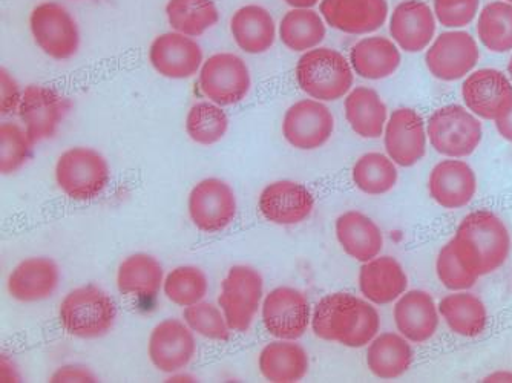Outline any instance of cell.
<instances>
[{
    "label": "cell",
    "mask_w": 512,
    "mask_h": 383,
    "mask_svg": "<svg viewBox=\"0 0 512 383\" xmlns=\"http://www.w3.org/2000/svg\"><path fill=\"white\" fill-rule=\"evenodd\" d=\"M264 296L263 276L250 266H234L221 282L218 305L230 331L246 333L260 310Z\"/></svg>",
    "instance_id": "obj_7"
},
{
    "label": "cell",
    "mask_w": 512,
    "mask_h": 383,
    "mask_svg": "<svg viewBox=\"0 0 512 383\" xmlns=\"http://www.w3.org/2000/svg\"><path fill=\"white\" fill-rule=\"evenodd\" d=\"M428 192L440 207L448 210L462 209L476 197V172L467 161L460 158L440 161L431 169Z\"/></svg>",
    "instance_id": "obj_21"
},
{
    "label": "cell",
    "mask_w": 512,
    "mask_h": 383,
    "mask_svg": "<svg viewBox=\"0 0 512 383\" xmlns=\"http://www.w3.org/2000/svg\"><path fill=\"white\" fill-rule=\"evenodd\" d=\"M427 135L437 154L467 158L479 148L483 129L479 117L465 106L447 105L431 115Z\"/></svg>",
    "instance_id": "obj_6"
},
{
    "label": "cell",
    "mask_w": 512,
    "mask_h": 383,
    "mask_svg": "<svg viewBox=\"0 0 512 383\" xmlns=\"http://www.w3.org/2000/svg\"><path fill=\"white\" fill-rule=\"evenodd\" d=\"M353 184L362 194L381 197L398 183L396 163L381 152H368L356 160L352 169Z\"/></svg>",
    "instance_id": "obj_36"
},
{
    "label": "cell",
    "mask_w": 512,
    "mask_h": 383,
    "mask_svg": "<svg viewBox=\"0 0 512 383\" xmlns=\"http://www.w3.org/2000/svg\"><path fill=\"white\" fill-rule=\"evenodd\" d=\"M258 367L267 382L296 383L309 373V356L295 341L278 339L261 350Z\"/></svg>",
    "instance_id": "obj_29"
},
{
    "label": "cell",
    "mask_w": 512,
    "mask_h": 383,
    "mask_svg": "<svg viewBox=\"0 0 512 383\" xmlns=\"http://www.w3.org/2000/svg\"><path fill=\"white\" fill-rule=\"evenodd\" d=\"M335 117L329 106L315 99H304L287 109L283 137L298 151H316L332 138Z\"/></svg>",
    "instance_id": "obj_13"
},
{
    "label": "cell",
    "mask_w": 512,
    "mask_h": 383,
    "mask_svg": "<svg viewBox=\"0 0 512 383\" xmlns=\"http://www.w3.org/2000/svg\"><path fill=\"white\" fill-rule=\"evenodd\" d=\"M53 383H94L97 382L96 374L83 365H63L51 376Z\"/></svg>",
    "instance_id": "obj_45"
},
{
    "label": "cell",
    "mask_w": 512,
    "mask_h": 383,
    "mask_svg": "<svg viewBox=\"0 0 512 383\" xmlns=\"http://www.w3.org/2000/svg\"><path fill=\"white\" fill-rule=\"evenodd\" d=\"M506 2H509V4H512V0H506Z\"/></svg>",
    "instance_id": "obj_50"
},
{
    "label": "cell",
    "mask_w": 512,
    "mask_h": 383,
    "mask_svg": "<svg viewBox=\"0 0 512 383\" xmlns=\"http://www.w3.org/2000/svg\"><path fill=\"white\" fill-rule=\"evenodd\" d=\"M27 131L17 123L4 122L0 125V171L4 175L16 174L20 171L33 148Z\"/></svg>",
    "instance_id": "obj_40"
},
{
    "label": "cell",
    "mask_w": 512,
    "mask_h": 383,
    "mask_svg": "<svg viewBox=\"0 0 512 383\" xmlns=\"http://www.w3.org/2000/svg\"><path fill=\"white\" fill-rule=\"evenodd\" d=\"M437 22L450 30L465 28L479 14L480 0H433Z\"/></svg>",
    "instance_id": "obj_43"
},
{
    "label": "cell",
    "mask_w": 512,
    "mask_h": 383,
    "mask_svg": "<svg viewBox=\"0 0 512 383\" xmlns=\"http://www.w3.org/2000/svg\"><path fill=\"white\" fill-rule=\"evenodd\" d=\"M296 82L310 99L336 102L352 91L355 76L344 54L333 48L318 46L299 57Z\"/></svg>",
    "instance_id": "obj_3"
},
{
    "label": "cell",
    "mask_w": 512,
    "mask_h": 383,
    "mask_svg": "<svg viewBox=\"0 0 512 383\" xmlns=\"http://www.w3.org/2000/svg\"><path fill=\"white\" fill-rule=\"evenodd\" d=\"M321 16L333 30L365 36L384 27L387 0H321Z\"/></svg>",
    "instance_id": "obj_20"
},
{
    "label": "cell",
    "mask_w": 512,
    "mask_h": 383,
    "mask_svg": "<svg viewBox=\"0 0 512 383\" xmlns=\"http://www.w3.org/2000/svg\"><path fill=\"white\" fill-rule=\"evenodd\" d=\"M483 382L488 383H512V373L509 371H496L483 379Z\"/></svg>",
    "instance_id": "obj_47"
},
{
    "label": "cell",
    "mask_w": 512,
    "mask_h": 383,
    "mask_svg": "<svg viewBox=\"0 0 512 383\" xmlns=\"http://www.w3.org/2000/svg\"><path fill=\"white\" fill-rule=\"evenodd\" d=\"M57 186L74 201H91L103 194L111 180L108 160L86 146L66 149L54 169Z\"/></svg>",
    "instance_id": "obj_5"
},
{
    "label": "cell",
    "mask_w": 512,
    "mask_h": 383,
    "mask_svg": "<svg viewBox=\"0 0 512 383\" xmlns=\"http://www.w3.org/2000/svg\"><path fill=\"white\" fill-rule=\"evenodd\" d=\"M292 8H313L316 4H321V0H284Z\"/></svg>",
    "instance_id": "obj_48"
},
{
    "label": "cell",
    "mask_w": 512,
    "mask_h": 383,
    "mask_svg": "<svg viewBox=\"0 0 512 383\" xmlns=\"http://www.w3.org/2000/svg\"><path fill=\"white\" fill-rule=\"evenodd\" d=\"M165 284V273L157 258L134 253L123 259L117 270V289L132 298H154Z\"/></svg>",
    "instance_id": "obj_33"
},
{
    "label": "cell",
    "mask_w": 512,
    "mask_h": 383,
    "mask_svg": "<svg viewBox=\"0 0 512 383\" xmlns=\"http://www.w3.org/2000/svg\"><path fill=\"white\" fill-rule=\"evenodd\" d=\"M166 298L178 307H191L206 298L209 281L203 270L194 266L175 267L163 284Z\"/></svg>",
    "instance_id": "obj_39"
},
{
    "label": "cell",
    "mask_w": 512,
    "mask_h": 383,
    "mask_svg": "<svg viewBox=\"0 0 512 383\" xmlns=\"http://www.w3.org/2000/svg\"><path fill=\"white\" fill-rule=\"evenodd\" d=\"M198 85L206 99L220 106H232L246 99L252 77L240 56L218 53L201 66Z\"/></svg>",
    "instance_id": "obj_9"
},
{
    "label": "cell",
    "mask_w": 512,
    "mask_h": 383,
    "mask_svg": "<svg viewBox=\"0 0 512 383\" xmlns=\"http://www.w3.org/2000/svg\"><path fill=\"white\" fill-rule=\"evenodd\" d=\"M166 17L177 33L200 37L220 22V11L214 0H169Z\"/></svg>",
    "instance_id": "obj_35"
},
{
    "label": "cell",
    "mask_w": 512,
    "mask_h": 383,
    "mask_svg": "<svg viewBox=\"0 0 512 383\" xmlns=\"http://www.w3.org/2000/svg\"><path fill=\"white\" fill-rule=\"evenodd\" d=\"M439 307L424 290L405 292L394 305V324L399 333L413 344L430 341L439 328Z\"/></svg>",
    "instance_id": "obj_24"
},
{
    "label": "cell",
    "mask_w": 512,
    "mask_h": 383,
    "mask_svg": "<svg viewBox=\"0 0 512 383\" xmlns=\"http://www.w3.org/2000/svg\"><path fill=\"white\" fill-rule=\"evenodd\" d=\"M263 322L273 338L296 341L306 334L312 310L306 295L293 287H276L263 301Z\"/></svg>",
    "instance_id": "obj_14"
},
{
    "label": "cell",
    "mask_w": 512,
    "mask_h": 383,
    "mask_svg": "<svg viewBox=\"0 0 512 383\" xmlns=\"http://www.w3.org/2000/svg\"><path fill=\"white\" fill-rule=\"evenodd\" d=\"M408 278L398 259L376 256L364 262L359 272V289L371 304L387 305L407 292Z\"/></svg>",
    "instance_id": "obj_25"
},
{
    "label": "cell",
    "mask_w": 512,
    "mask_h": 383,
    "mask_svg": "<svg viewBox=\"0 0 512 383\" xmlns=\"http://www.w3.org/2000/svg\"><path fill=\"white\" fill-rule=\"evenodd\" d=\"M427 129L424 118L411 108L391 112L384 131L388 157L401 167H413L427 154Z\"/></svg>",
    "instance_id": "obj_17"
},
{
    "label": "cell",
    "mask_w": 512,
    "mask_h": 383,
    "mask_svg": "<svg viewBox=\"0 0 512 383\" xmlns=\"http://www.w3.org/2000/svg\"><path fill=\"white\" fill-rule=\"evenodd\" d=\"M59 284L60 269L56 261L46 256H31L11 270L7 290L17 302L33 304L50 299Z\"/></svg>",
    "instance_id": "obj_23"
},
{
    "label": "cell",
    "mask_w": 512,
    "mask_h": 383,
    "mask_svg": "<svg viewBox=\"0 0 512 383\" xmlns=\"http://www.w3.org/2000/svg\"><path fill=\"white\" fill-rule=\"evenodd\" d=\"M494 125H496L500 137L512 143V100L511 103L506 106L505 111L494 120Z\"/></svg>",
    "instance_id": "obj_46"
},
{
    "label": "cell",
    "mask_w": 512,
    "mask_h": 383,
    "mask_svg": "<svg viewBox=\"0 0 512 383\" xmlns=\"http://www.w3.org/2000/svg\"><path fill=\"white\" fill-rule=\"evenodd\" d=\"M508 74H509V79H511V82H512V56H511V59H509V63H508Z\"/></svg>",
    "instance_id": "obj_49"
},
{
    "label": "cell",
    "mask_w": 512,
    "mask_h": 383,
    "mask_svg": "<svg viewBox=\"0 0 512 383\" xmlns=\"http://www.w3.org/2000/svg\"><path fill=\"white\" fill-rule=\"evenodd\" d=\"M234 189L220 178H206L189 194L188 210L192 224L203 233H220L237 217Z\"/></svg>",
    "instance_id": "obj_12"
},
{
    "label": "cell",
    "mask_w": 512,
    "mask_h": 383,
    "mask_svg": "<svg viewBox=\"0 0 512 383\" xmlns=\"http://www.w3.org/2000/svg\"><path fill=\"white\" fill-rule=\"evenodd\" d=\"M312 328L322 341L364 348L378 336L381 316L370 301L350 293H332L316 304Z\"/></svg>",
    "instance_id": "obj_1"
},
{
    "label": "cell",
    "mask_w": 512,
    "mask_h": 383,
    "mask_svg": "<svg viewBox=\"0 0 512 383\" xmlns=\"http://www.w3.org/2000/svg\"><path fill=\"white\" fill-rule=\"evenodd\" d=\"M335 232L341 249L362 264L379 256L384 246L378 224L358 210L342 213L336 220Z\"/></svg>",
    "instance_id": "obj_26"
},
{
    "label": "cell",
    "mask_w": 512,
    "mask_h": 383,
    "mask_svg": "<svg viewBox=\"0 0 512 383\" xmlns=\"http://www.w3.org/2000/svg\"><path fill=\"white\" fill-rule=\"evenodd\" d=\"M327 34L325 20L312 8H292L279 23V40L293 53L318 48Z\"/></svg>",
    "instance_id": "obj_34"
},
{
    "label": "cell",
    "mask_w": 512,
    "mask_h": 383,
    "mask_svg": "<svg viewBox=\"0 0 512 383\" xmlns=\"http://www.w3.org/2000/svg\"><path fill=\"white\" fill-rule=\"evenodd\" d=\"M30 31L40 51L57 62L73 59L79 51V25L57 2H43L31 11Z\"/></svg>",
    "instance_id": "obj_8"
},
{
    "label": "cell",
    "mask_w": 512,
    "mask_h": 383,
    "mask_svg": "<svg viewBox=\"0 0 512 383\" xmlns=\"http://www.w3.org/2000/svg\"><path fill=\"white\" fill-rule=\"evenodd\" d=\"M258 207L269 223L276 226H296L312 215L315 198L304 184L279 180L264 187Z\"/></svg>",
    "instance_id": "obj_19"
},
{
    "label": "cell",
    "mask_w": 512,
    "mask_h": 383,
    "mask_svg": "<svg viewBox=\"0 0 512 383\" xmlns=\"http://www.w3.org/2000/svg\"><path fill=\"white\" fill-rule=\"evenodd\" d=\"M197 341L194 331L180 319H165L155 325L148 341V356L161 373H180L194 361Z\"/></svg>",
    "instance_id": "obj_15"
},
{
    "label": "cell",
    "mask_w": 512,
    "mask_h": 383,
    "mask_svg": "<svg viewBox=\"0 0 512 383\" xmlns=\"http://www.w3.org/2000/svg\"><path fill=\"white\" fill-rule=\"evenodd\" d=\"M479 59L476 39L462 30L439 34L425 54L428 71L442 82H456L470 76Z\"/></svg>",
    "instance_id": "obj_11"
},
{
    "label": "cell",
    "mask_w": 512,
    "mask_h": 383,
    "mask_svg": "<svg viewBox=\"0 0 512 383\" xmlns=\"http://www.w3.org/2000/svg\"><path fill=\"white\" fill-rule=\"evenodd\" d=\"M462 99L476 117L494 122L511 103V79L499 69H477L463 80Z\"/></svg>",
    "instance_id": "obj_18"
},
{
    "label": "cell",
    "mask_w": 512,
    "mask_h": 383,
    "mask_svg": "<svg viewBox=\"0 0 512 383\" xmlns=\"http://www.w3.org/2000/svg\"><path fill=\"white\" fill-rule=\"evenodd\" d=\"M230 120L220 105L200 102L186 115V132L200 146H214L226 137Z\"/></svg>",
    "instance_id": "obj_38"
},
{
    "label": "cell",
    "mask_w": 512,
    "mask_h": 383,
    "mask_svg": "<svg viewBox=\"0 0 512 383\" xmlns=\"http://www.w3.org/2000/svg\"><path fill=\"white\" fill-rule=\"evenodd\" d=\"M439 313L451 333L460 338H476L488 325L486 305L479 296L467 290L445 296L440 301Z\"/></svg>",
    "instance_id": "obj_32"
},
{
    "label": "cell",
    "mask_w": 512,
    "mask_h": 383,
    "mask_svg": "<svg viewBox=\"0 0 512 383\" xmlns=\"http://www.w3.org/2000/svg\"><path fill=\"white\" fill-rule=\"evenodd\" d=\"M477 37L491 53L512 51V4L496 0L485 5L477 17Z\"/></svg>",
    "instance_id": "obj_37"
},
{
    "label": "cell",
    "mask_w": 512,
    "mask_h": 383,
    "mask_svg": "<svg viewBox=\"0 0 512 383\" xmlns=\"http://www.w3.org/2000/svg\"><path fill=\"white\" fill-rule=\"evenodd\" d=\"M436 27L433 8L422 0H404L391 13V39L405 53L427 50L436 36Z\"/></svg>",
    "instance_id": "obj_22"
},
{
    "label": "cell",
    "mask_w": 512,
    "mask_h": 383,
    "mask_svg": "<svg viewBox=\"0 0 512 383\" xmlns=\"http://www.w3.org/2000/svg\"><path fill=\"white\" fill-rule=\"evenodd\" d=\"M401 62L399 46L387 37H364L350 51V65L362 79H387L398 71Z\"/></svg>",
    "instance_id": "obj_28"
},
{
    "label": "cell",
    "mask_w": 512,
    "mask_h": 383,
    "mask_svg": "<svg viewBox=\"0 0 512 383\" xmlns=\"http://www.w3.org/2000/svg\"><path fill=\"white\" fill-rule=\"evenodd\" d=\"M230 33L244 53L258 56L267 53L276 40V23L267 8L244 5L230 19Z\"/></svg>",
    "instance_id": "obj_27"
},
{
    "label": "cell",
    "mask_w": 512,
    "mask_h": 383,
    "mask_svg": "<svg viewBox=\"0 0 512 383\" xmlns=\"http://www.w3.org/2000/svg\"><path fill=\"white\" fill-rule=\"evenodd\" d=\"M345 120L361 138H379L384 135L388 111L381 95L375 89L358 86L345 95Z\"/></svg>",
    "instance_id": "obj_30"
},
{
    "label": "cell",
    "mask_w": 512,
    "mask_h": 383,
    "mask_svg": "<svg viewBox=\"0 0 512 383\" xmlns=\"http://www.w3.org/2000/svg\"><path fill=\"white\" fill-rule=\"evenodd\" d=\"M60 324L74 338L99 339L114 328L117 307L111 296L97 285H83L63 298L59 308Z\"/></svg>",
    "instance_id": "obj_4"
},
{
    "label": "cell",
    "mask_w": 512,
    "mask_h": 383,
    "mask_svg": "<svg viewBox=\"0 0 512 383\" xmlns=\"http://www.w3.org/2000/svg\"><path fill=\"white\" fill-rule=\"evenodd\" d=\"M22 89L7 68L0 69V112L10 115L19 111Z\"/></svg>",
    "instance_id": "obj_44"
},
{
    "label": "cell",
    "mask_w": 512,
    "mask_h": 383,
    "mask_svg": "<svg viewBox=\"0 0 512 383\" xmlns=\"http://www.w3.org/2000/svg\"><path fill=\"white\" fill-rule=\"evenodd\" d=\"M149 62L161 77L184 80L200 71L204 56L194 37L171 31L155 37L149 46Z\"/></svg>",
    "instance_id": "obj_16"
},
{
    "label": "cell",
    "mask_w": 512,
    "mask_h": 383,
    "mask_svg": "<svg viewBox=\"0 0 512 383\" xmlns=\"http://www.w3.org/2000/svg\"><path fill=\"white\" fill-rule=\"evenodd\" d=\"M71 102L65 95L42 85H28L23 89L19 117L33 145L51 140L71 111Z\"/></svg>",
    "instance_id": "obj_10"
},
{
    "label": "cell",
    "mask_w": 512,
    "mask_h": 383,
    "mask_svg": "<svg viewBox=\"0 0 512 383\" xmlns=\"http://www.w3.org/2000/svg\"><path fill=\"white\" fill-rule=\"evenodd\" d=\"M413 348L401 333H382L368 344L367 367L379 379L404 376L413 364Z\"/></svg>",
    "instance_id": "obj_31"
},
{
    "label": "cell",
    "mask_w": 512,
    "mask_h": 383,
    "mask_svg": "<svg viewBox=\"0 0 512 383\" xmlns=\"http://www.w3.org/2000/svg\"><path fill=\"white\" fill-rule=\"evenodd\" d=\"M457 259L477 278L496 272L511 253L508 227L490 210L470 213L451 239Z\"/></svg>",
    "instance_id": "obj_2"
},
{
    "label": "cell",
    "mask_w": 512,
    "mask_h": 383,
    "mask_svg": "<svg viewBox=\"0 0 512 383\" xmlns=\"http://www.w3.org/2000/svg\"><path fill=\"white\" fill-rule=\"evenodd\" d=\"M436 273L439 281L442 282L445 289L450 290V292L470 290L471 287H474L476 282L479 281L476 275L468 272V270L460 264L456 253H454L451 241L445 244L442 250H440L439 255H437Z\"/></svg>",
    "instance_id": "obj_42"
},
{
    "label": "cell",
    "mask_w": 512,
    "mask_h": 383,
    "mask_svg": "<svg viewBox=\"0 0 512 383\" xmlns=\"http://www.w3.org/2000/svg\"><path fill=\"white\" fill-rule=\"evenodd\" d=\"M184 322L201 338L214 342H224L229 339L230 328L224 318L220 305L212 302H198L184 308Z\"/></svg>",
    "instance_id": "obj_41"
}]
</instances>
